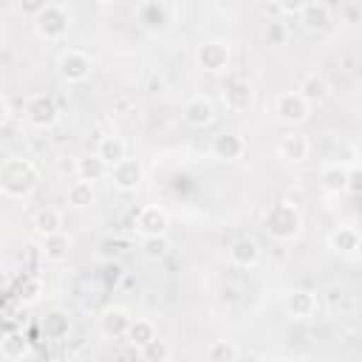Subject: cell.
Instances as JSON below:
<instances>
[{
	"label": "cell",
	"mask_w": 362,
	"mask_h": 362,
	"mask_svg": "<svg viewBox=\"0 0 362 362\" xmlns=\"http://www.w3.org/2000/svg\"><path fill=\"white\" fill-rule=\"evenodd\" d=\"M40 184V170L20 156L0 161V192L8 198H28Z\"/></svg>",
	"instance_id": "obj_1"
},
{
	"label": "cell",
	"mask_w": 362,
	"mask_h": 362,
	"mask_svg": "<svg viewBox=\"0 0 362 362\" xmlns=\"http://www.w3.org/2000/svg\"><path fill=\"white\" fill-rule=\"evenodd\" d=\"M263 229H266L274 240L288 243V240H294V238L303 232V215H300V209H297L294 204H288V201L272 204V209H269L266 218H263Z\"/></svg>",
	"instance_id": "obj_2"
},
{
	"label": "cell",
	"mask_w": 362,
	"mask_h": 362,
	"mask_svg": "<svg viewBox=\"0 0 362 362\" xmlns=\"http://www.w3.org/2000/svg\"><path fill=\"white\" fill-rule=\"evenodd\" d=\"M68 25H71V11L59 3H45L42 11L34 17V31L37 37L48 40V42H57L68 34Z\"/></svg>",
	"instance_id": "obj_3"
},
{
	"label": "cell",
	"mask_w": 362,
	"mask_h": 362,
	"mask_svg": "<svg viewBox=\"0 0 362 362\" xmlns=\"http://www.w3.org/2000/svg\"><path fill=\"white\" fill-rule=\"evenodd\" d=\"M277 122L283 124H303L308 119V102L297 93V90H286V93H277L274 96V105H272Z\"/></svg>",
	"instance_id": "obj_4"
},
{
	"label": "cell",
	"mask_w": 362,
	"mask_h": 362,
	"mask_svg": "<svg viewBox=\"0 0 362 362\" xmlns=\"http://www.w3.org/2000/svg\"><path fill=\"white\" fill-rule=\"evenodd\" d=\"M57 71H59L62 82L76 85V82H85V79L90 76L93 62H90V57L82 54V51H65V54L59 57V62H57Z\"/></svg>",
	"instance_id": "obj_5"
},
{
	"label": "cell",
	"mask_w": 362,
	"mask_h": 362,
	"mask_svg": "<svg viewBox=\"0 0 362 362\" xmlns=\"http://www.w3.org/2000/svg\"><path fill=\"white\" fill-rule=\"evenodd\" d=\"M25 119H28L34 127L45 130V127L57 124V119H59V107H57V102H54L51 96L37 93V96H31V99L25 102Z\"/></svg>",
	"instance_id": "obj_6"
},
{
	"label": "cell",
	"mask_w": 362,
	"mask_h": 362,
	"mask_svg": "<svg viewBox=\"0 0 362 362\" xmlns=\"http://www.w3.org/2000/svg\"><path fill=\"white\" fill-rule=\"evenodd\" d=\"M167 226H170V218L156 204H147V206H141L136 212V229L141 232V238H164Z\"/></svg>",
	"instance_id": "obj_7"
},
{
	"label": "cell",
	"mask_w": 362,
	"mask_h": 362,
	"mask_svg": "<svg viewBox=\"0 0 362 362\" xmlns=\"http://www.w3.org/2000/svg\"><path fill=\"white\" fill-rule=\"evenodd\" d=\"M198 65L209 74H218V71H226L229 65V45L221 42V40H206L198 45Z\"/></svg>",
	"instance_id": "obj_8"
},
{
	"label": "cell",
	"mask_w": 362,
	"mask_h": 362,
	"mask_svg": "<svg viewBox=\"0 0 362 362\" xmlns=\"http://www.w3.org/2000/svg\"><path fill=\"white\" fill-rule=\"evenodd\" d=\"M107 175H110V181H113L116 189H122V192H133V189L141 184L144 170H141L139 158H122L116 167L107 170Z\"/></svg>",
	"instance_id": "obj_9"
},
{
	"label": "cell",
	"mask_w": 362,
	"mask_h": 362,
	"mask_svg": "<svg viewBox=\"0 0 362 362\" xmlns=\"http://www.w3.org/2000/svg\"><path fill=\"white\" fill-rule=\"evenodd\" d=\"M136 17H139V23H141L144 31H153L156 34V31H164L167 28V23H170V6L150 0V3H141L136 8Z\"/></svg>",
	"instance_id": "obj_10"
},
{
	"label": "cell",
	"mask_w": 362,
	"mask_h": 362,
	"mask_svg": "<svg viewBox=\"0 0 362 362\" xmlns=\"http://www.w3.org/2000/svg\"><path fill=\"white\" fill-rule=\"evenodd\" d=\"M181 116H184V122L189 127H209L212 119H215V107H212V102L206 96H192V99L184 102Z\"/></svg>",
	"instance_id": "obj_11"
},
{
	"label": "cell",
	"mask_w": 362,
	"mask_h": 362,
	"mask_svg": "<svg viewBox=\"0 0 362 362\" xmlns=\"http://www.w3.org/2000/svg\"><path fill=\"white\" fill-rule=\"evenodd\" d=\"M331 6L328 3H300V11H297V17H300V23L308 28V31H325L328 25H331Z\"/></svg>",
	"instance_id": "obj_12"
},
{
	"label": "cell",
	"mask_w": 362,
	"mask_h": 362,
	"mask_svg": "<svg viewBox=\"0 0 362 362\" xmlns=\"http://www.w3.org/2000/svg\"><path fill=\"white\" fill-rule=\"evenodd\" d=\"M283 305H286V311H288L291 317L308 320V317L317 314V305H320V303H317V294H311V291H305V288H294V291L286 294Z\"/></svg>",
	"instance_id": "obj_13"
},
{
	"label": "cell",
	"mask_w": 362,
	"mask_h": 362,
	"mask_svg": "<svg viewBox=\"0 0 362 362\" xmlns=\"http://www.w3.org/2000/svg\"><path fill=\"white\" fill-rule=\"evenodd\" d=\"M130 320H133V317H130L124 308L110 305V308H105V311L99 314V328H102V334H105V337L119 339V337H124V334H127Z\"/></svg>",
	"instance_id": "obj_14"
},
{
	"label": "cell",
	"mask_w": 362,
	"mask_h": 362,
	"mask_svg": "<svg viewBox=\"0 0 362 362\" xmlns=\"http://www.w3.org/2000/svg\"><path fill=\"white\" fill-rule=\"evenodd\" d=\"M246 153V141L238 133H218L212 139V156L221 161H235Z\"/></svg>",
	"instance_id": "obj_15"
},
{
	"label": "cell",
	"mask_w": 362,
	"mask_h": 362,
	"mask_svg": "<svg viewBox=\"0 0 362 362\" xmlns=\"http://www.w3.org/2000/svg\"><path fill=\"white\" fill-rule=\"evenodd\" d=\"M345 184H348V164H339V161H331L320 170V187L328 192V195H339L345 192Z\"/></svg>",
	"instance_id": "obj_16"
},
{
	"label": "cell",
	"mask_w": 362,
	"mask_h": 362,
	"mask_svg": "<svg viewBox=\"0 0 362 362\" xmlns=\"http://www.w3.org/2000/svg\"><path fill=\"white\" fill-rule=\"evenodd\" d=\"M297 93H300V96L308 102V107H311V105H320V102L328 99L331 85H328L325 76H320V74H305L303 82H300V88H297Z\"/></svg>",
	"instance_id": "obj_17"
},
{
	"label": "cell",
	"mask_w": 362,
	"mask_h": 362,
	"mask_svg": "<svg viewBox=\"0 0 362 362\" xmlns=\"http://www.w3.org/2000/svg\"><path fill=\"white\" fill-rule=\"evenodd\" d=\"M96 158L110 170V167H116L122 158H127V147H124V141H122L119 136H102L99 144H96Z\"/></svg>",
	"instance_id": "obj_18"
},
{
	"label": "cell",
	"mask_w": 362,
	"mask_h": 362,
	"mask_svg": "<svg viewBox=\"0 0 362 362\" xmlns=\"http://www.w3.org/2000/svg\"><path fill=\"white\" fill-rule=\"evenodd\" d=\"M229 260H232L235 266L249 269V266H255V263L260 260V246H257L252 238H238V240H232V246H229Z\"/></svg>",
	"instance_id": "obj_19"
},
{
	"label": "cell",
	"mask_w": 362,
	"mask_h": 362,
	"mask_svg": "<svg viewBox=\"0 0 362 362\" xmlns=\"http://www.w3.org/2000/svg\"><path fill=\"white\" fill-rule=\"evenodd\" d=\"M308 150H311V144H308V139L300 136V133L283 136V141H280V147H277L280 158L294 161V164H297V161H305V158H308Z\"/></svg>",
	"instance_id": "obj_20"
},
{
	"label": "cell",
	"mask_w": 362,
	"mask_h": 362,
	"mask_svg": "<svg viewBox=\"0 0 362 362\" xmlns=\"http://www.w3.org/2000/svg\"><path fill=\"white\" fill-rule=\"evenodd\" d=\"M255 102V90L246 85V82H232L226 90H223V105L229 110H249V105Z\"/></svg>",
	"instance_id": "obj_21"
},
{
	"label": "cell",
	"mask_w": 362,
	"mask_h": 362,
	"mask_svg": "<svg viewBox=\"0 0 362 362\" xmlns=\"http://www.w3.org/2000/svg\"><path fill=\"white\" fill-rule=\"evenodd\" d=\"M156 337H158V331H156L153 320H144V317L130 320V328H127V334H124V339H127L130 345H136L139 351H141L150 339H156Z\"/></svg>",
	"instance_id": "obj_22"
},
{
	"label": "cell",
	"mask_w": 362,
	"mask_h": 362,
	"mask_svg": "<svg viewBox=\"0 0 362 362\" xmlns=\"http://www.w3.org/2000/svg\"><path fill=\"white\" fill-rule=\"evenodd\" d=\"M34 232H37L40 238H51V235L62 232V215H59L57 209H51V206L40 209V212L34 215Z\"/></svg>",
	"instance_id": "obj_23"
},
{
	"label": "cell",
	"mask_w": 362,
	"mask_h": 362,
	"mask_svg": "<svg viewBox=\"0 0 362 362\" xmlns=\"http://www.w3.org/2000/svg\"><path fill=\"white\" fill-rule=\"evenodd\" d=\"M328 246L334 252H356L359 249V232L354 226H337L331 235H328Z\"/></svg>",
	"instance_id": "obj_24"
},
{
	"label": "cell",
	"mask_w": 362,
	"mask_h": 362,
	"mask_svg": "<svg viewBox=\"0 0 362 362\" xmlns=\"http://www.w3.org/2000/svg\"><path fill=\"white\" fill-rule=\"evenodd\" d=\"M68 331H71V320H68L65 311L54 308V311L45 314V320H42V334H45L48 339H65Z\"/></svg>",
	"instance_id": "obj_25"
},
{
	"label": "cell",
	"mask_w": 362,
	"mask_h": 362,
	"mask_svg": "<svg viewBox=\"0 0 362 362\" xmlns=\"http://www.w3.org/2000/svg\"><path fill=\"white\" fill-rule=\"evenodd\" d=\"M68 252H71V240H68L62 232H57V235H51V238H42V260L62 263V260L68 257Z\"/></svg>",
	"instance_id": "obj_26"
},
{
	"label": "cell",
	"mask_w": 362,
	"mask_h": 362,
	"mask_svg": "<svg viewBox=\"0 0 362 362\" xmlns=\"http://www.w3.org/2000/svg\"><path fill=\"white\" fill-rule=\"evenodd\" d=\"M90 204H93V184H90V181H82V178L71 181V184H68V206L85 209V206H90Z\"/></svg>",
	"instance_id": "obj_27"
},
{
	"label": "cell",
	"mask_w": 362,
	"mask_h": 362,
	"mask_svg": "<svg viewBox=\"0 0 362 362\" xmlns=\"http://www.w3.org/2000/svg\"><path fill=\"white\" fill-rule=\"evenodd\" d=\"M76 173H79V178L82 181H99V178H105L107 175V167L96 158V153L93 156H85V158H76Z\"/></svg>",
	"instance_id": "obj_28"
},
{
	"label": "cell",
	"mask_w": 362,
	"mask_h": 362,
	"mask_svg": "<svg viewBox=\"0 0 362 362\" xmlns=\"http://www.w3.org/2000/svg\"><path fill=\"white\" fill-rule=\"evenodd\" d=\"M206 359L209 362H235L238 359V351H235V345L229 339H215L206 348Z\"/></svg>",
	"instance_id": "obj_29"
},
{
	"label": "cell",
	"mask_w": 362,
	"mask_h": 362,
	"mask_svg": "<svg viewBox=\"0 0 362 362\" xmlns=\"http://www.w3.org/2000/svg\"><path fill=\"white\" fill-rule=\"evenodd\" d=\"M263 40H266V45H286V40H288L286 23L277 20V17L266 20V25H263Z\"/></svg>",
	"instance_id": "obj_30"
},
{
	"label": "cell",
	"mask_w": 362,
	"mask_h": 362,
	"mask_svg": "<svg viewBox=\"0 0 362 362\" xmlns=\"http://www.w3.org/2000/svg\"><path fill=\"white\" fill-rule=\"evenodd\" d=\"M167 356H170V345H167V339H161V337L150 339V342L141 348V359H144V362H167Z\"/></svg>",
	"instance_id": "obj_31"
},
{
	"label": "cell",
	"mask_w": 362,
	"mask_h": 362,
	"mask_svg": "<svg viewBox=\"0 0 362 362\" xmlns=\"http://www.w3.org/2000/svg\"><path fill=\"white\" fill-rule=\"evenodd\" d=\"M40 294H42V283H40L37 277H31V280H25V283H23V288H20V300H23L25 305H31V303H37V300H40Z\"/></svg>",
	"instance_id": "obj_32"
},
{
	"label": "cell",
	"mask_w": 362,
	"mask_h": 362,
	"mask_svg": "<svg viewBox=\"0 0 362 362\" xmlns=\"http://www.w3.org/2000/svg\"><path fill=\"white\" fill-rule=\"evenodd\" d=\"M124 240L122 238H102V243H99V255L102 257H116L119 252H124Z\"/></svg>",
	"instance_id": "obj_33"
},
{
	"label": "cell",
	"mask_w": 362,
	"mask_h": 362,
	"mask_svg": "<svg viewBox=\"0 0 362 362\" xmlns=\"http://www.w3.org/2000/svg\"><path fill=\"white\" fill-rule=\"evenodd\" d=\"M141 249L150 255V257H161L167 252V240L164 238H144L141 240Z\"/></svg>",
	"instance_id": "obj_34"
},
{
	"label": "cell",
	"mask_w": 362,
	"mask_h": 362,
	"mask_svg": "<svg viewBox=\"0 0 362 362\" xmlns=\"http://www.w3.org/2000/svg\"><path fill=\"white\" fill-rule=\"evenodd\" d=\"M345 192H362V170L359 167H348V184H345Z\"/></svg>",
	"instance_id": "obj_35"
},
{
	"label": "cell",
	"mask_w": 362,
	"mask_h": 362,
	"mask_svg": "<svg viewBox=\"0 0 362 362\" xmlns=\"http://www.w3.org/2000/svg\"><path fill=\"white\" fill-rule=\"evenodd\" d=\"M57 170H59L62 175H71V173H76V161H74L71 156H62V158L57 161Z\"/></svg>",
	"instance_id": "obj_36"
},
{
	"label": "cell",
	"mask_w": 362,
	"mask_h": 362,
	"mask_svg": "<svg viewBox=\"0 0 362 362\" xmlns=\"http://www.w3.org/2000/svg\"><path fill=\"white\" fill-rule=\"evenodd\" d=\"M221 300H223V303H235V300H238V288H235V286H223V288H221Z\"/></svg>",
	"instance_id": "obj_37"
},
{
	"label": "cell",
	"mask_w": 362,
	"mask_h": 362,
	"mask_svg": "<svg viewBox=\"0 0 362 362\" xmlns=\"http://www.w3.org/2000/svg\"><path fill=\"white\" fill-rule=\"evenodd\" d=\"M342 11H345L348 23H356V17H359V8H356L354 3H345V6H342Z\"/></svg>",
	"instance_id": "obj_38"
},
{
	"label": "cell",
	"mask_w": 362,
	"mask_h": 362,
	"mask_svg": "<svg viewBox=\"0 0 362 362\" xmlns=\"http://www.w3.org/2000/svg\"><path fill=\"white\" fill-rule=\"evenodd\" d=\"M8 113H11V110H8V99H6L3 93H0V124H3L6 119H8Z\"/></svg>",
	"instance_id": "obj_39"
},
{
	"label": "cell",
	"mask_w": 362,
	"mask_h": 362,
	"mask_svg": "<svg viewBox=\"0 0 362 362\" xmlns=\"http://www.w3.org/2000/svg\"><path fill=\"white\" fill-rule=\"evenodd\" d=\"M288 362H311L308 356H294V359H288Z\"/></svg>",
	"instance_id": "obj_40"
},
{
	"label": "cell",
	"mask_w": 362,
	"mask_h": 362,
	"mask_svg": "<svg viewBox=\"0 0 362 362\" xmlns=\"http://www.w3.org/2000/svg\"><path fill=\"white\" fill-rule=\"evenodd\" d=\"M0 37H3V25H0Z\"/></svg>",
	"instance_id": "obj_41"
}]
</instances>
